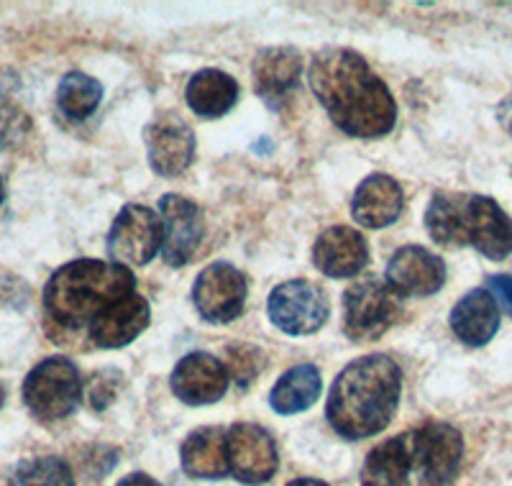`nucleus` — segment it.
I'll return each instance as SVG.
<instances>
[{
    "instance_id": "1",
    "label": "nucleus",
    "mask_w": 512,
    "mask_h": 486,
    "mask_svg": "<svg viewBox=\"0 0 512 486\" xmlns=\"http://www.w3.org/2000/svg\"><path fill=\"white\" fill-rule=\"evenodd\" d=\"M310 87L331 121L356 139H382L395 128L397 103L367 59L354 49L331 47L313 57Z\"/></svg>"
},
{
    "instance_id": "2",
    "label": "nucleus",
    "mask_w": 512,
    "mask_h": 486,
    "mask_svg": "<svg viewBox=\"0 0 512 486\" xmlns=\"http://www.w3.org/2000/svg\"><path fill=\"white\" fill-rule=\"evenodd\" d=\"M402 392V369L384 353L346 366L328 394V423L349 440L382 433L395 417Z\"/></svg>"
},
{
    "instance_id": "3",
    "label": "nucleus",
    "mask_w": 512,
    "mask_h": 486,
    "mask_svg": "<svg viewBox=\"0 0 512 486\" xmlns=\"http://www.w3.org/2000/svg\"><path fill=\"white\" fill-rule=\"evenodd\" d=\"M134 292L136 279L123 264L77 259L52 274L44 290V310L59 328L77 330L93 323L105 307Z\"/></svg>"
},
{
    "instance_id": "4",
    "label": "nucleus",
    "mask_w": 512,
    "mask_h": 486,
    "mask_svg": "<svg viewBox=\"0 0 512 486\" xmlns=\"http://www.w3.org/2000/svg\"><path fill=\"white\" fill-rule=\"evenodd\" d=\"M425 231L443 249L472 246L492 261L512 254V218L487 195L436 192L425 210Z\"/></svg>"
},
{
    "instance_id": "5",
    "label": "nucleus",
    "mask_w": 512,
    "mask_h": 486,
    "mask_svg": "<svg viewBox=\"0 0 512 486\" xmlns=\"http://www.w3.org/2000/svg\"><path fill=\"white\" fill-rule=\"evenodd\" d=\"M24 402L31 415L44 423L70 417L82 402L77 366L64 356H52L36 364L24 382Z\"/></svg>"
},
{
    "instance_id": "6",
    "label": "nucleus",
    "mask_w": 512,
    "mask_h": 486,
    "mask_svg": "<svg viewBox=\"0 0 512 486\" xmlns=\"http://www.w3.org/2000/svg\"><path fill=\"white\" fill-rule=\"evenodd\" d=\"M410 476L415 486H451L464 456L461 433L448 423L428 420L420 428L410 430Z\"/></svg>"
},
{
    "instance_id": "7",
    "label": "nucleus",
    "mask_w": 512,
    "mask_h": 486,
    "mask_svg": "<svg viewBox=\"0 0 512 486\" xmlns=\"http://www.w3.org/2000/svg\"><path fill=\"white\" fill-rule=\"evenodd\" d=\"M400 315V295L382 279H359L344 292V333L351 341L382 338Z\"/></svg>"
},
{
    "instance_id": "8",
    "label": "nucleus",
    "mask_w": 512,
    "mask_h": 486,
    "mask_svg": "<svg viewBox=\"0 0 512 486\" xmlns=\"http://www.w3.org/2000/svg\"><path fill=\"white\" fill-rule=\"evenodd\" d=\"M267 313L269 320L287 336H310L326 325L331 307H328L326 292L320 290L318 284L292 279L274 287L267 302Z\"/></svg>"
},
{
    "instance_id": "9",
    "label": "nucleus",
    "mask_w": 512,
    "mask_h": 486,
    "mask_svg": "<svg viewBox=\"0 0 512 486\" xmlns=\"http://www.w3.org/2000/svg\"><path fill=\"white\" fill-rule=\"evenodd\" d=\"M162 218L146 205H126L108 233V254L123 267H144L162 249Z\"/></svg>"
},
{
    "instance_id": "10",
    "label": "nucleus",
    "mask_w": 512,
    "mask_h": 486,
    "mask_svg": "<svg viewBox=\"0 0 512 486\" xmlns=\"http://www.w3.org/2000/svg\"><path fill=\"white\" fill-rule=\"evenodd\" d=\"M249 282L236 267L216 261L205 267L192 287V302L208 323H231L244 313Z\"/></svg>"
},
{
    "instance_id": "11",
    "label": "nucleus",
    "mask_w": 512,
    "mask_h": 486,
    "mask_svg": "<svg viewBox=\"0 0 512 486\" xmlns=\"http://www.w3.org/2000/svg\"><path fill=\"white\" fill-rule=\"evenodd\" d=\"M159 218H162V256L169 267H185L187 261L200 249L205 233V220L200 208L182 195H164L159 200Z\"/></svg>"
},
{
    "instance_id": "12",
    "label": "nucleus",
    "mask_w": 512,
    "mask_h": 486,
    "mask_svg": "<svg viewBox=\"0 0 512 486\" xmlns=\"http://www.w3.org/2000/svg\"><path fill=\"white\" fill-rule=\"evenodd\" d=\"M228 471L244 484H264L277 471V446L269 430L239 423L228 430Z\"/></svg>"
},
{
    "instance_id": "13",
    "label": "nucleus",
    "mask_w": 512,
    "mask_h": 486,
    "mask_svg": "<svg viewBox=\"0 0 512 486\" xmlns=\"http://www.w3.org/2000/svg\"><path fill=\"white\" fill-rule=\"evenodd\" d=\"M149 164L162 177H177L195 157V134L177 113H159L144 128Z\"/></svg>"
},
{
    "instance_id": "14",
    "label": "nucleus",
    "mask_w": 512,
    "mask_h": 486,
    "mask_svg": "<svg viewBox=\"0 0 512 486\" xmlns=\"http://www.w3.org/2000/svg\"><path fill=\"white\" fill-rule=\"evenodd\" d=\"M384 282L400 297L436 295L446 282V264L423 246H402L387 264Z\"/></svg>"
},
{
    "instance_id": "15",
    "label": "nucleus",
    "mask_w": 512,
    "mask_h": 486,
    "mask_svg": "<svg viewBox=\"0 0 512 486\" xmlns=\"http://www.w3.org/2000/svg\"><path fill=\"white\" fill-rule=\"evenodd\" d=\"M228 369L210 353L195 351L187 353L185 359L172 371V392L185 405H213L228 392Z\"/></svg>"
},
{
    "instance_id": "16",
    "label": "nucleus",
    "mask_w": 512,
    "mask_h": 486,
    "mask_svg": "<svg viewBox=\"0 0 512 486\" xmlns=\"http://www.w3.org/2000/svg\"><path fill=\"white\" fill-rule=\"evenodd\" d=\"M152 323V307L141 295H128L105 307L88 325L90 341L98 348H123L144 333Z\"/></svg>"
},
{
    "instance_id": "17",
    "label": "nucleus",
    "mask_w": 512,
    "mask_h": 486,
    "mask_svg": "<svg viewBox=\"0 0 512 486\" xmlns=\"http://www.w3.org/2000/svg\"><path fill=\"white\" fill-rule=\"evenodd\" d=\"M367 238L349 226H333L318 236L313 246V264L333 279L356 277L367 267Z\"/></svg>"
},
{
    "instance_id": "18",
    "label": "nucleus",
    "mask_w": 512,
    "mask_h": 486,
    "mask_svg": "<svg viewBox=\"0 0 512 486\" xmlns=\"http://www.w3.org/2000/svg\"><path fill=\"white\" fill-rule=\"evenodd\" d=\"M405 197H402L400 185L387 174H369L361 182L351 200V215L359 226L364 228H387L402 215Z\"/></svg>"
},
{
    "instance_id": "19",
    "label": "nucleus",
    "mask_w": 512,
    "mask_h": 486,
    "mask_svg": "<svg viewBox=\"0 0 512 486\" xmlns=\"http://www.w3.org/2000/svg\"><path fill=\"white\" fill-rule=\"evenodd\" d=\"M448 320L461 343L479 348L487 346L500 330V307H497L495 295L482 287V290L466 292L454 305Z\"/></svg>"
},
{
    "instance_id": "20",
    "label": "nucleus",
    "mask_w": 512,
    "mask_h": 486,
    "mask_svg": "<svg viewBox=\"0 0 512 486\" xmlns=\"http://www.w3.org/2000/svg\"><path fill=\"white\" fill-rule=\"evenodd\" d=\"M300 72H303V59H300L295 49H264L254 59L256 93L262 95L267 103H277V100L287 98L290 90H295Z\"/></svg>"
},
{
    "instance_id": "21",
    "label": "nucleus",
    "mask_w": 512,
    "mask_h": 486,
    "mask_svg": "<svg viewBox=\"0 0 512 486\" xmlns=\"http://www.w3.org/2000/svg\"><path fill=\"white\" fill-rule=\"evenodd\" d=\"M182 469L195 479H221L228 474V430L200 428L182 443Z\"/></svg>"
},
{
    "instance_id": "22",
    "label": "nucleus",
    "mask_w": 512,
    "mask_h": 486,
    "mask_svg": "<svg viewBox=\"0 0 512 486\" xmlns=\"http://www.w3.org/2000/svg\"><path fill=\"white\" fill-rule=\"evenodd\" d=\"M190 110L200 118H221L239 100V82L221 70H200L185 87Z\"/></svg>"
},
{
    "instance_id": "23",
    "label": "nucleus",
    "mask_w": 512,
    "mask_h": 486,
    "mask_svg": "<svg viewBox=\"0 0 512 486\" xmlns=\"http://www.w3.org/2000/svg\"><path fill=\"white\" fill-rule=\"evenodd\" d=\"M410 479V448L408 435L384 440L374 451H369L364 469H361V486H405Z\"/></svg>"
},
{
    "instance_id": "24",
    "label": "nucleus",
    "mask_w": 512,
    "mask_h": 486,
    "mask_svg": "<svg viewBox=\"0 0 512 486\" xmlns=\"http://www.w3.org/2000/svg\"><path fill=\"white\" fill-rule=\"evenodd\" d=\"M320 389H323L320 371L313 364L292 366L272 387L269 405L280 415H297V412H305L318 402Z\"/></svg>"
},
{
    "instance_id": "25",
    "label": "nucleus",
    "mask_w": 512,
    "mask_h": 486,
    "mask_svg": "<svg viewBox=\"0 0 512 486\" xmlns=\"http://www.w3.org/2000/svg\"><path fill=\"white\" fill-rule=\"evenodd\" d=\"M100 100H103V85L85 72L64 75L57 87L59 110L72 121H85L88 116H93Z\"/></svg>"
},
{
    "instance_id": "26",
    "label": "nucleus",
    "mask_w": 512,
    "mask_h": 486,
    "mask_svg": "<svg viewBox=\"0 0 512 486\" xmlns=\"http://www.w3.org/2000/svg\"><path fill=\"white\" fill-rule=\"evenodd\" d=\"M11 486H75V476L62 458L44 456L18 463Z\"/></svg>"
},
{
    "instance_id": "27",
    "label": "nucleus",
    "mask_w": 512,
    "mask_h": 486,
    "mask_svg": "<svg viewBox=\"0 0 512 486\" xmlns=\"http://www.w3.org/2000/svg\"><path fill=\"white\" fill-rule=\"evenodd\" d=\"M29 128L31 121L26 116V110L18 108L13 100L0 95V151L13 149L16 144H21L24 136L29 134Z\"/></svg>"
},
{
    "instance_id": "28",
    "label": "nucleus",
    "mask_w": 512,
    "mask_h": 486,
    "mask_svg": "<svg viewBox=\"0 0 512 486\" xmlns=\"http://www.w3.org/2000/svg\"><path fill=\"white\" fill-rule=\"evenodd\" d=\"M105 379H108V371L98 374V377L90 382L88 394H90V405H93L95 410H103V407H108L113 400H116L118 382H121V379H116V382H108V384H105Z\"/></svg>"
},
{
    "instance_id": "29",
    "label": "nucleus",
    "mask_w": 512,
    "mask_h": 486,
    "mask_svg": "<svg viewBox=\"0 0 512 486\" xmlns=\"http://www.w3.org/2000/svg\"><path fill=\"white\" fill-rule=\"evenodd\" d=\"M487 290L495 295V300L502 302V307H505L512 318V277L510 274H495V277H489Z\"/></svg>"
},
{
    "instance_id": "30",
    "label": "nucleus",
    "mask_w": 512,
    "mask_h": 486,
    "mask_svg": "<svg viewBox=\"0 0 512 486\" xmlns=\"http://www.w3.org/2000/svg\"><path fill=\"white\" fill-rule=\"evenodd\" d=\"M497 118H500L502 128L512 136V95H507V98L500 103V108H497Z\"/></svg>"
},
{
    "instance_id": "31",
    "label": "nucleus",
    "mask_w": 512,
    "mask_h": 486,
    "mask_svg": "<svg viewBox=\"0 0 512 486\" xmlns=\"http://www.w3.org/2000/svg\"><path fill=\"white\" fill-rule=\"evenodd\" d=\"M118 486H162V484L146 474H131V476H126V479L118 481Z\"/></svg>"
},
{
    "instance_id": "32",
    "label": "nucleus",
    "mask_w": 512,
    "mask_h": 486,
    "mask_svg": "<svg viewBox=\"0 0 512 486\" xmlns=\"http://www.w3.org/2000/svg\"><path fill=\"white\" fill-rule=\"evenodd\" d=\"M287 486H328V484L320 479H295V481H290Z\"/></svg>"
},
{
    "instance_id": "33",
    "label": "nucleus",
    "mask_w": 512,
    "mask_h": 486,
    "mask_svg": "<svg viewBox=\"0 0 512 486\" xmlns=\"http://www.w3.org/2000/svg\"><path fill=\"white\" fill-rule=\"evenodd\" d=\"M3 200H6V182L0 177V205H3Z\"/></svg>"
},
{
    "instance_id": "34",
    "label": "nucleus",
    "mask_w": 512,
    "mask_h": 486,
    "mask_svg": "<svg viewBox=\"0 0 512 486\" xmlns=\"http://www.w3.org/2000/svg\"><path fill=\"white\" fill-rule=\"evenodd\" d=\"M3 400H6V394H3V389H0V407H3Z\"/></svg>"
}]
</instances>
